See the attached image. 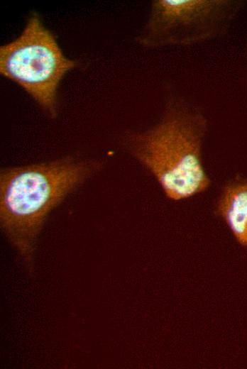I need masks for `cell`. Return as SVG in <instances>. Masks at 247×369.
Wrapping results in <instances>:
<instances>
[{"label":"cell","instance_id":"cell-1","mask_svg":"<svg viewBox=\"0 0 247 369\" xmlns=\"http://www.w3.org/2000/svg\"><path fill=\"white\" fill-rule=\"evenodd\" d=\"M97 166L93 161L67 157L1 172V226L26 263H31L37 237L49 213Z\"/></svg>","mask_w":247,"mask_h":369},{"label":"cell","instance_id":"cell-2","mask_svg":"<svg viewBox=\"0 0 247 369\" xmlns=\"http://www.w3.org/2000/svg\"><path fill=\"white\" fill-rule=\"evenodd\" d=\"M206 131L204 116L184 99L172 97L160 121L147 131L129 133L125 145L153 175L165 195L180 200L209 185L202 164Z\"/></svg>","mask_w":247,"mask_h":369},{"label":"cell","instance_id":"cell-3","mask_svg":"<svg viewBox=\"0 0 247 369\" xmlns=\"http://www.w3.org/2000/svg\"><path fill=\"white\" fill-rule=\"evenodd\" d=\"M75 65L37 13L28 17L16 38L0 47L1 75L21 87L52 118L57 112L60 83Z\"/></svg>","mask_w":247,"mask_h":369},{"label":"cell","instance_id":"cell-4","mask_svg":"<svg viewBox=\"0 0 247 369\" xmlns=\"http://www.w3.org/2000/svg\"><path fill=\"white\" fill-rule=\"evenodd\" d=\"M243 3L234 0H155L136 36L148 49L202 44L224 35Z\"/></svg>","mask_w":247,"mask_h":369},{"label":"cell","instance_id":"cell-5","mask_svg":"<svg viewBox=\"0 0 247 369\" xmlns=\"http://www.w3.org/2000/svg\"><path fill=\"white\" fill-rule=\"evenodd\" d=\"M217 211L243 246H247V179L237 178L223 188Z\"/></svg>","mask_w":247,"mask_h":369}]
</instances>
